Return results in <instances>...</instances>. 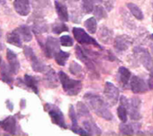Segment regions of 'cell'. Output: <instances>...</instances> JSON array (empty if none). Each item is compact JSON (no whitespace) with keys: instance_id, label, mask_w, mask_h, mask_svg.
<instances>
[{"instance_id":"cell-1","label":"cell","mask_w":153,"mask_h":136,"mask_svg":"<svg viewBox=\"0 0 153 136\" xmlns=\"http://www.w3.org/2000/svg\"><path fill=\"white\" fill-rule=\"evenodd\" d=\"M83 98L89 105V107L91 108V109L96 115L108 121H111L113 119V115L110 112L108 105L99 95L89 92L86 93Z\"/></svg>"},{"instance_id":"cell-2","label":"cell","mask_w":153,"mask_h":136,"mask_svg":"<svg viewBox=\"0 0 153 136\" xmlns=\"http://www.w3.org/2000/svg\"><path fill=\"white\" fill-rule=\"evenodd\" d=\"M58 77H59V80L62 83L64 91L68 95L75 96L81 91L82 87V82L71 79L69 76L66 75V74H65L62 71L58 73Z\"/></svg>"},{"instance_id":"cell-3","label":"cell","mask_w":153,"mask_h":136,"mask_svg":"<svg viewBox=\"0 0 153 136\" xmlns=\"http://www.w3.org/2000/svg\"><path fill=\"white\" fill-rule=\"evenodd\" d=\"M120 104L123 105L126 109L127 113L129 114L130 117L133 120H140L142 116L140 113L141 109V100L138 98H133L128 100L126 96H122L120 98Z\"/></svg>"},{"instance_id":"cell-4","label":"cell","mask_w":153,"mask_h":136,"mask_svg":"<svg viewBox=\"0 0 153 136\" xmlns=\"http://www.w3.org/2000/svg\"><path fill=\"white\" fill-rule=\"evenodd\" d=\"M23 51H24L25 56L30 61L32 69H33L35 72L43 73V72H45V71L48 69V66H47L42 61H40V60L38 58V56L35 55L33 49H32L30 47H29V46H24Z\"/></svg>"},{"instance_id":"cell-5","label":"cell","mask_w":153,"mask_h":136,"mask_svg":"<svg viewBox=\"0 0 153 136\" xmlns=\"http://www.w3.org/2000/svg\"><path fill=\"white\" fill-rule=\"evenodd\" d=\"M134 53L137 60L146 68L148 71L153 72V59L151 54L143 48L136 47L134 49Z\"/></svg>"},{"instance_id":"cell-6","label":"cell","mask_w":153,"mask_h":136,"mask_svg":"<svg viewBox=\"0 0 153 136\" xmlns=\"http://www.w3.org/2000/svg\"><path fill=\"white\" fill-rule=\"evenodd\" d=\"M73 34L74 36V39L80 43V44H84V45H93L99 48H101L100 45L92 37H91L83 29L74 27L73 29Z\"/></svg>"},{"instance_id":"cell-7","label":"cell","mask_w":153,"mask_h":136,"mask_svg":"<svg viewBox=\"0 0 153 136\" xmlns=\"http://www.w3.org/2000/svg\"><path fill=\"white\" fill-rule=\"evenodd\" d=\"M46 109L48 110V112L51 117V120L54 124H56V126H58L64 129L67 128L65 121V117H64L62 111L57 107L50 105V104H47Z\"/></svg>"},{"instance_id":"cell-8","label":"cell","mask_w":153,"mask_h":136,"mask_svg":"<svg viewBox=\"0 0 153 136\" xmlns=\"http://www.w3.org/2000/svg\"><path fill=\"white\" fill-rule=\"evenodd\" d=\"M59 43L60 41L57 39L53 37H48L45 44L41 45V48H43L44 53L48 57H53L60 50Z\"/></svg>"},{"instance_id":"cell-9","label":"cell","mask_w":153,"mask_h":136,"mask_svg":"<svg viewBox=\"0 0 153 136\" xmlns=\"http://www.w3.org/2000/svg\"><path fill=\"white\" fill-rule=\"evenodd\" d=\"M104 96L108 102L112 106L116 105L119 99V91L118 89L111 82H107L104 87Z\"/></svg>"},{"instance_id":"cell-10","label":"cell","mask_w":153,"mask_h":136,"mask_svg":"<svg viewBox=\"0 0 153 136\" xmlns=\"http://www.w3.org/2000/svg\"><path fill=\"white\" fill-rule=\"evenodd\" d=\"M133 39L128 35H119L115 39V48L118 52L126 51L129 48V47L132 45Z\"/></svg>"},{"instance_id":"cell-11","label":"cell","mask_w":153,"mask_h":136,"mask_svg":"<svg viewBox=\"0 0 153 136\" xmlns=\"http://www.w3.org/2000/svg\"><path fill=\"white\" fill-rule=\"evenodd\" d=\"M130 86H131L132 91L136 94L144 93L145 91H148V86L146 85V82L142 78L135 76V75L132 76Z\"/></svg>"},{"instance_id":"cell-12","label":"cell","mask_w":153,"mask_h":136,"mask_svg":"<svg viewBox=\"0 0 153 136\" xmlns=\"http://www.w3.org/2000/svg\"><path fill=\"white\" fill-rule=\"evenodd\" d=\"M6 57H7V61H8V66H9L12 74H16L20 69V63L18 61L16 54L8 48L6 50Z\"/></svg>"},{"instance_id":"cell-13","label":"cell","mask_w":153,"mask_h":136,"mask_svg":"<svg viewBox=\"0 0 153 136\" xmlns=\"http://www.w3.org/2000/svg\"><path fill=\"white\" fill-rule=\"evenodd\" d=\"M13 7L16 13L22 16H26L30 12V1L29 0H14Z\"/></svg>"},{"instance_id":"cell-14","label":"cell","mask_w":153,"mask_h":136,"mask_svg":"<svg viewBox=\"0 0 153 136\" xmlns=\"http://www.w3.org/2000/svg\"><path fill=\"white\" fill-rule=\"evenodd\" d=\"M0 126L11 135H14L16 132V120L14 117H8L5 119L0 121Z\"/></svg>"},{"instance_id":"cell-15","label":"cell","mask_w":153,"mask_h":136,"mask_svg":"<svg viewBox=\"0 0 153 136\" xmlns=\"http://www.w3.org/2000/svg\"><path fill=\"white\" fill-rule=\"evenodd\" d=\"M117 78H118L119 82L124 87H126L127 84L129 83L130 79H131V73L127 68H126L124 66H121L118 69V72H117Z\"/></svg>"},{"instance_id":"cell-16","label":"cell","mask_w":153,"mask_h":136,"mask_svg":"<svg viewBox=\"0 0 153 136\" xmlns=\"http://www.w3.org/2000/svg\"><path fill=\"white\" fill-rule=\"evenodd\" d=\"M84 129L87 131L89 135H100L101 130L98 127V126L93 122V120H85L82 122Z\"/></svg>"},{"instance_id":"cell-17","label":"cell","mask_w":153,"mask_h":136,"mask_svg":"<svg viewBox=\"0 0 153 136\" xmlns=\"http://www.w3.org/2000/svg\"><path fill=\"white\" fill-rule=\"evenodd\" d=\"M55 6L59 19L63 22H67L69 20V15H68V10L66 5L59 1H56Z\"/></svg>"},{"instance_id":"cell-18","label":"cell","mask_w":153,"mask_h":136,"mask_svg":"<svg viewBox=\"0 0 153 136\" xmlns=\"http://www.w3.org/2000/svg\"><path fill=\"white\" fill-rule=\"evenodd\" d=\"M138 128H140V125L137 124H121L119 126L120 133L123 135H134V133L138 132Z\"/></svg>"},{"instance_id":"cell-19","label":"cell","mask_w":153,"mask_h":136,"mask_svg":"<svg viewBox=\"0 0 153 136\" xmlns=\"http://www.w3.org/2000/svg\"><path fill=\"white\" fill-rule=\"evenodd\" d=\"M99 38L103 43L108 44L111 42V40L113 39V31L111 30H109L108 27L102 26L99 31Z\"/></svg>"},{"instance_id":"cell-20","label":"cell","mask_w":153,"mask_h":136,"mask_svg":"<svg viewBox=\"0 0 153 136\" xmlns=\"http://www.w3.org/2000/svg\"><path fill=\"white\" fill-rule=\"evenodd\" d=\"M6 41L10 44L13 45V46L18 47V48L22 47V39L21 36L19 35V33L17 32L16 30H13L7 34Z\"/></svg>"},{"instance_id":"cell-21","label":"cell","mask_w":153,"mask_h":136,"mask_svg":"<svg viewBox=\"0 0 153 136\" xmlns=\"http://www.w3.org/2000/svg\"><path fill=\"white\" fill-rule=\"evenodd\" d=\"M15 30L21 36L22 41L29 42L32 39V34H31L30 29L28 25H21L20 27L16 28Z\"/></svg>"},{"instance_id":"cell-22","label":"cell","mask_w":153,"mask_h":136,"mask_svg":"<svg viewBox=\"0 0 153 136\" xmlns=\"http://www.w3.org/2000/svg\"><path fill=\"white\" fill-rule=\"evenodd\" d=\"M0 74H1V78L2 80L8 83V84H12L13 82V79L12 77V72L9 68L8 65H6L5 64H3L1 66V70H0Z\"/></svg>"},{"instance_id":"cell-23","label":"cell","mask_w":153,"mask_h":136,"mask_svg":"<svg viewBox=\"0 0 153 136\" xmlns=\"http://www.w3.org/2000/svg\"><path fill=\"white\" fill-rule=\"evenodd\" d=\"M24 83L33 92H35L36 94H38V92H39L38 80L35 77H33V76H31L30 74H25L24 75Z\"/></svg>"},{"instance_id":"cell-24","label":"cell","mask_w":153,"mask_h":136,"mask_svg":"<svg viewBox=\"0 0 153 136\" xmlns=\"http://www.w3.org/2000/svg\"><path fill=\"white\" fill-rule=\"evenodd\" d=\"M75 53H76V56H77L81 61H82L88 67L93 68L92 63L90 61L88 56L86 55V53H84V51L82 50V48L80 46H76V48H75Z\"/></svg>"},{"instance_id":"cell-25","label":"cell","mask_w":153,"mask_h":136,"mask_svg":"<svg viewBox=\"0 0 153 136\" xmlns=\"http://www.w3.org/2000/svg\"><path fill=\"white\" fill-rule=\"evenodd\" d=\"M46 82L51 88L57 87V77L53 69H48V71L46 73Z\"/></svg>"},{"instance_id":"cell-26","label":"cell","mask_w":153,"mask_h":136,"mask_svg":"<svg viewBox=\"0 0 153 136\" xmlns=\"http://www.w3.org/2000/svg\"><path fill=\"white\" fill-rule=\"evenodd\" d=\"M70 56V53L68 52H65V51H62L61 49L55 55V60L56 62L57 63V65H61V66H64L66 63V60L68 59V57Z\"/></svg>"},{"instance_id":"cell-27","label":"cell","mask_w":153,"mask_h":136,"mask_svg":"<svg viewBox=\"0 0 153 136\" xmlns=\"http://www.w3.org/2000/svg\"><path fill=\"white\" fill-rule=\"evenodd\" d=\"M127 7L130 10V12L133 13V15L138 19V20H143V13L141 10V8L139 6H137L134 3H128L127 4Z\"/></svg>"},{"instance_id":"cell-28","label":"cell","mask_w":153,"mask_h":136,"mask_svg":"<svg viewBox=\"0 0 153 136\" xmlns=\"http://www.w3.org/2000/svg\"><path fill=\"white\" fill-rule=\"evenodd\" d=\"M84 25L86 27V29L88 30V31L91 34L96 33L97 30V21L94 17H91L89 19H87L84 22Z\"/></svg>"},{"instance_id":"cell-29","label":"cell","mask_w":153,"mask_h":136,"mask_svg":"<svg viewBox=\"0 0 153 136\" xmlns=\"http://www.w3.org/2000/svg\"><path fill=\"white\" fill-rule=\"evenodd\" d=\"M69 117L71 118V121H72V131L74 133L78 128V122H77V116H76V113L74 111V106H70V109H69Z\"/></svg>"},{"instance_id":"cell-30","label":"cell","mask_w":153,"mask_h":136,"mask_svg":"<svg viewBox=\"0 0 153 136\" xmlns=\"http://www.w3.org/2000/svg\"><path fill=\"white\" fill-rule=\"evenodd\" d=\"M48 30V25L45 22L43 21H39L34 22L33 24V31L36 34H39V33H43L46 32Z\"/></svg>"},{"instance_id":"cell-31","label":"cell","mask_w":153,"mask_h":136,"mask_svg":"<svg viewBox=\"0 0 153 136\" xmlns=\"http://www.w3.org/2000/svg\"><path fill=\"white\" fill-rule=\"evenodd\" d=\"M76 109L79 117H90V111L88 107L82 103V102H78L76 105Z\"/></svg>"},{"instance_id":"cell-32","label":"cell","mask_w":153,"mask_h":136,"mask_svg":"<svg viewBox=\"0 0 153 136\" xmlns=\"http://www.w3.org/2000/svg\"><path fill=\"white\" fill-rule=\"evenodd\" d=\"M93 13L95 17L98 20H101V19H106L108 17V13L107 11L101 6V5H97L94 9H93Z\"/></svg>"},{"instance_id":"cell-33","label":"cell","mask_w":153,"mask_h":136,"mask_svg":"<svg viewBox=\"0 0 153 136\" xmlns=\"http://www.w3.org/2000/svg\"><path fill=\"white\" fill-rule=\"evenodd\" d=\"M82 8L86 13H92L94 9V0H82Z\"/></svg>"},{"instance_id":"cell-34","label":"cell","mask_w":153,"mask_h":136,"mask_svg":"<svg viewBox=\"0 0 153 136\" xmlns=\"http://www.w3.org/2000/svg\"><path fill=\"white\" fill-rule=\"evenodd\" d=\"M67 30H68V27L62 22H56L52 26V31L56 34H60L61 32L67 31Z\"/></svg>"},{"instance_id":"cell-35","label":"cell","mask_w":153,"mask_h":136,"mask_svg":"<svg viewBox=\"0 0 153 136\" xmlns=\"http://www.w3.org/2000/svg\"><path fill=\"white\" fill-rule=\"evenodd\" d=\"M127 109L120 104V106L117 108V116L119 117V119L123 122V123H126L127 121Z\"/></svg>"},{"instance_id":"cell-36","label":"cell","mask_w":153,"mask_h":136,"mask_svg":"<svg viewBox=\"0 0 153 136\" xmlns=\"http://www.w3.org/2000/svg\"><path fill=\"white\" fill-rule=\"evenodd\" d=\"M69 70H70V72H71L73 74H74V75H79V74H81V73L82 72V66H81L78 63H76V62H74V61L72 62V63L70 64Z\"/></svg>"},{"instance_id":"cell-37","label":"cell","mask_w":153,"mask_h":136,"mask_svg":"<svg viewBox=\"0 0 153 136\" xmlns=\"http://www.w3.org/2000/svg\"><path fill=\"white\" fill-rule=\"evenodd\" d=\"M60 44L64 47H72L74 45V40L69 35H64L59 39Z\"/></svg>"},{"instance_id":"cell-38","label":"cell","mask_w":153,"mask_h":136,"mask_svg":"<svg viewBox=\"0 0 153 136\" xmlns=\"http://www.w3.org/2000/svg\"><path fill=\"white\" fill-rule=\"evenodd\" d=\"M32 4L34 8H45L49 4L48 0H32Z\"/></svg>"},{"instance_id":"cell-39","label":"cell","mask_w":153,"mask_h":136,"mask_svg":"<svg viewBox=\"0 0 153 136\" xmlns=\"http://www.w3.org/2000/svg\"><path fill=\"white\" fill-rule=\"evenodd\" d=\"M105 6L108 11H111L114 7V1L113 0H108L105 3Z\"/></svg>"},{"instance_id":"cell-40","label":"cell","mask_w":153,"mask_h":136,"mask_svg":"<svg viewBox=\"0 0 153 136\" xmlns=\"http://www.w3.org/2000/svg\"><path fill=\"white\" fill-rule=\"evenodd\" d=\"M148 84H149V89L153 90V72H151L150 77H149V81H148Z\"/></svg>"},{"instance_id":"cell-41","label":"cell","mask_w":153,"mask_h":136,"mask_svg":"<svg viewBox=\"0 0 153 136\" xmlns=\"http://www.w3.org/2000/svg\"><path fill=\"white\" fill-rule=\"evenodd\" d=\"M4 4H5V0H0V6L4 5Z\"/></svg>"},{"instance_id":"cell-42","label":"cell","mask_w":153,"mask_h":136,"mask_svg":"<svg viewBox=\"0 0 153 136\" xmlns=\"http://www.w3.org/2000/svg\"><path fill=\"white\" fill-rule=\"evenodd\" d=\"M94 2H96V3H101L102 0H94Z\"/></svg>"},{"instance_id":"cell-43","label":"cell","mask_w":153,"mask_h":136,"mask_svg":"<svg viewBox=\"0 0 153 136\" xmlns=\"http://www.w3.org/2000/svg\"><path fill=\"white\" fill-rule=\"evenodd\" d=\"M0 35H1V31H0ZM2 48H3V45H2V44L0 43V50H1Z\"/></svg>"},{"instance_id":"cell-44","label":"cell","mask_w":153,"mask_h":136,"mask_svg":"<svg viewBox=\"0 0 153 136\" xmlns=\"http://www.w3.org/2000/svg\"><path fill=\"white\" fill-rule=\"evenodd\" d=\"M1 64H2V58H1V56H0V66H1Z\"/></svg>"},{"instance_id":"cell-45","label":"cell","mask_w":153,"mask_h":136,"mask_svg":"<svg viewBox=\"0 0 153 136\" xmlns=\"http://www.w3.org/2000/svg\"><path fill=\"white\" fill-rule=\"evenodd\" d=\"M152 53H153V46L152 47Z\"/></svg>"},{"instance_id":"cell-46","label":"cell","mask_w":153,"mask_h":136,"mask_svg":"<svg viewBox=\"0 0 153 136\" xmlns=\"http://www.w3.org/2000/svg\"><path fill=\"white\" fill-rule=\"evenodd\" d=\"M152 39H153V34H152Z\"/></svg>"},{"instance_id":"cell-47","label":"cell","mask_w":153,"mask_h":136,"mask_svg":"<svg viewBox=\"0 0 153 136\" xmlns=\"http://www.w3.org/2000/svg\"><path fill=\"white\" fill-rule=\"evenodd\" d=\"M152 22H153V15H152Z\"/></svg>"},{"instance_id":"cell-48","label":"cell","mask_w":153,"mask_h":136,"mask_svg":"<svg viewBox=\"0 0 153 136\" xmlns=\"http://www.w3.org/2000/svg\"><path fill=\"white\" fill-rule=\"evenodd\" d=\"M74 1H78V0H74Z\"/></svg>"},{"instance_id":"cell-49","label":"cell","mask_w":153,"mask_h":136,"mask_svg":"<svg viewBox=\"0 0 153 136\" xmlns=\"http://www.w3.org/2000/svg\"><path fill=\"white\" fill-rule=\"evenodd\" d=\"M152 7H153V4H152Z\"/></svg>"}]
</instances>
